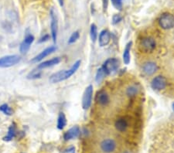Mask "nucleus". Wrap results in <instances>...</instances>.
Returning <instances> with one entry per match:
<instances>
[{
	"label": "nucleus",
	"mask_w": 174,
	"mask_h": 153,
	"mask_svg": "<svg viewBox=\"0 0 174 153\" xmlns=\"http://www.w3.org/2000/svg\"><path fill=\"white\" fill-rule=\"evenodd\" d=\"M48 40H50V36L48 34L44 35L43 36H42L41 38L39 40V43H44V42L48 41Z\"/></svg>",
	"instance_id": "30"
},
{
	"label": "nucleus",
	"mask_w": 174,
	"mask_h": 153,
	"mask_svg": "<svg viewBox=\"0 0 174 153\" xmlns=\"http://www.w3.org/2000/svg\"><path fill=\"white\" fill-rule=\"evenodd\" d=\"M108 5H109V0H103V9H104V11L107 10Z\"/></svg>",
	"instance_id": "31"
},
{
	"label": "nucleus",
	"mask_w": 174,
	"mask_h": 153,
	"mask_svg": "<svg viewBox=\"0 0 174 153\" xmlns=\"http://www.w3.org/2000/svg\"><path fill=\"white\" fill-rule=\"evenodd\" d=\"M56 50H57V47H56L55 46H49V47H47V48H46L45 50H43L42 52H40V54H37L36 57H33V59L30 60V62L31 63L40 62V61H41L42 60L44 59L45 57H46L47 56L51 55V54H53V53H54Z\"/></svg>",
	"instance_id": "11"
},
{
	"label": "nucleus",
	"mask_w": 174,
	"mask_h": 153,
	"mask_svg": "<svg viewBox=\"0 0 174 153\" xmlns=\"http://www.w3.org/2000/svg\"><path fill=\"white\" fill-rule=\"evenodd\" d=\"M21 57L20 56L17 54L13 55H7L4 56L2 57H0V67L1 68H7L11 67L12 66H15L18 63L20 62Z\"/></svg>",
	"instance_id": "3"
},
{
	"label": "nucleus",
	"mask_w": 174,
	"mask_h": 153,
	"mask_svg": "<svg viewBox=\"0 0 174 153\" xmlns=\"http://www.w3.org/2000/svg\"><path fill=\"white\" fill-rule=\"evenodd\" d=\"M62 153H75V148L74 146H70V147L65 149Z\"/></svg>",
	"instance_id": "29"
},
{
	"label": "nucleus",
	"mask_w": 174,
	"mask_h": 153,
	"mask_svg": "<svg viewBox=\"0 0 174 153\" xmlns=\"http://www.w3.org/2000/svg\"><path fill=\"white\" fill-rule=\"evenodd\" d=\"M96 101L100 105L105 106L109 104V101H110V99H109V96L108 95V94L105 91H101L97 94Z\"/></svg>",
	"instance_id": "14"
},
{
	"label": "nucleus",
	"mask_w": 174,
	"mask_h": 153,
	"mask_svg": "<svg viewBox=\"0 0 174 153\" xmlns=\"http://www.w3.org/2000/svg\"><path fill=\"white\" fill-rule=\"evenodd\" d=\"M119 67V60L116 58H109L102 66L106 75H110L115 73Z\"/></svg>",
	"instance_id": "4"
},
{
	"label": "nucleus",
	"mask_w": 174,
	"mask_h": 153,
	"mask_svg": "<svg viewBox=\"0 0 174 153\" xmlns=\"http://www.w3.org/2000/svg\"><path fill=\"white\" fill-rule=\"evenodd\" d=\"M51 16V37H52L53 42L56 43L57 39V33H58V21L57 14L54 12V9H51L50 12Z\"/></svg>",
	"instance_id": "5"
},
{
	"label": "nucleus",
	"mask_w": 174,
	"mask_h": 153,
	"mask_svg": "<svg viewBox=\"0 0 174 153\" xmlns=\"http://www.w3.org/2000/svg\"><path fill=\"white\" fill-rule=\"evenodd\" d=\"M159 24L163 30H171L174 27V15L170 12L162 14L159 19Z\"/></svg>",
	"instance_id": "2"
},
{
	"label": "nucleus",
	"mask_w": 174,
	"mask_h": 153,
	"mask_svg": "<svg viewBox=\"0 0 174 153\" xmlns=\"http://www.w3.org/2000/svg\"><path fill=\"white\" fill-rule=\"evenodd\" d=\"M58 2H59V5L61 6V7H62V6H64V0H58Z\"/></svg>",
	"instance_id": "32"
},
{
	"label": "nucleus",
	"mask_w": 174,
	"mask_h": 153,
	"mask_svg": "<svg viewBox=\"0 0 174 153\" xmlns=\"http://www.w3.org/2000/svg\"><path fill=\"white\" fill-rule=\"evenodd\" d=\"M35 38L31 33H27L26 35L25 38L22 40V43H20V46H19V52L22 54H26L30 50V46H31L32 43L34 41Z\"/></svg>",
	"instance_id": "8"
},
{
	"label": "nucleus",
	"mask_w": 174,
	"mask_h": 153,
	"mask_svg": "<svg viewBox=\"0 0 174 153\" xmlns=\"http://www.w3.org/2000/svg\"><path fill=\"white\" fill-rule=\"evenodd\" d=\"M115 126L118 131H121V132H124L127 129V128H128V122H127V121L125 118L121 117V118H118L116 121Z\"/></svg>",
	"instance_id": "17"
},
{
	"label": "nucleus",
	"mask_w": 174,
	"mask_h": 153,
	"mask_svg": "<svg viewBox=\"0 0 174 153\" xmlns=\"http://www.w3.org/2000/svg\"><path fill=\"white\" fill-rule=\"evenodd\" d=\"M105 76H106V74H105V72H104V69H103L102 67H101V68L98 69V71H97V73H96V76H95V80H96L97 83L98 84L101 83Z\"/></svg>",
	"instance_id": "23"
},
{
	"label": "nucleus",
	"mask_w": 174,
	"mask_h": 153,
	"mask_svg": "<svg viewBox=\"0 0 174 153\" xmlns=\"http://www.w3.org/2000/svg\"><path fill=\"white\" fill-rule=\"evenodd\" d=\"M111 40V33L109 30H104L100 33L99 34V40H98V43L99 46L103 47V46H107Z\"/></svg>",
	"instance_id": "13"
},
{
	"label": "nucleus",
	"mask_w": 174,
	"mask_h": 153,
	"mask_svg": "<svg viewBox=\"0 0 174 153\" xmlns=\"http://www.w3.org/2000/svg\"><path fill=\"white\" fill-rule=\"evenodd\" d=\"M90 36H91V41L94 43L98 37V29L95 24H91V30H90Z\"/></svg>",
	"instance_id": "24"
},
{
	"label": "nucleus",
	"mask_w": 174,
	"mask_h": 153,
	"mask_svg": "<svg viewBox=\"0 0 174 153\" xmlns=\"http://www.w3.org/2000/svg\"><path fill=\"white\" fill-rule=\"evenodd\" d=\"M151 86L152 89L156 91H161V90L165 89L167 86V80L163 76H157L152 79L151 82Z\"/></svg>",
	"instance_id": "9"
},
{
	"label": "nucleus",
	"mask_w": 174,
	"mask_h": 153,
	"mask_svg": "<svg viewBox=\"0 0 174 153\" xmlns=\"http://www.w3.org/2000/svg\"><path fill=\"white\" fill-rule=\"evenodd\" d=\"M41 74H42L41 70H40V69H38L37 67H36V69L31 70V71L27 74V78L30 79V80H35V79L40 78V77H41Z\"/></svg>",
	"instance_id": "21"
},
{
	"label": "nucleus",
	"mask_w": 174,
	"mask_h": 153,
	"mask_svg": "<svg viewBox=\"0 0 174 153\" xmlns=\"http://www.w3.org/2000/svg\"><path fill=\"white\" fill-rule=\"evenodd\" d=\"M92 97H93V86L90 84L85 89L84 92L83 98H82V108L85 110L91 107V102H92Z\"/></svg>",
	"instance_id": "6"
},
{
	"label": "nucleus",
	"mask_w": 174,
	"mask_h": 153,
	"mask_svg": "<svg viewBox=\"0 0 174 153\" xmlns=\"http://www.w3.org/2000/svg\"><path fill=\"white\" fill-rule=\"evenodd\" d=\"M67 125V118L66 116L63 112H60L57 118V128L60 130H63L64 128V127Z\"/></svg>",
	"instance_id": "20"
},
{
	"label": "nucleus",
	"mask_w": 174,
	"mask_h": 153,
	"mask_svg": "<svg viewBox=\"0 0 174 153\" xmlns=\"http://www.w3.org/2000/svg\"><path fill=\"white\" fill-rule=\"evenodd\" d=\"M101 151L104 153H112L115 152L117 147L116 141L112 138H106L101 142L100 145Z\"/></svg>",
	"instance_id": "7"
},
{
	"label": "nucleus",
	"mask_w": 174,
	"mask_h": 153,
	"mask_svg": "<svg viewBox=\"0 0 174 153\" xmlns=\"http://www.w3.org/2000/svg\"><path fill=\"white\" fill-rule=\"evenodd\" d=\"M132 44H133L132 42H129V43H127L125 50H124L123 56L122 57H123V61L125 63V64H128L130 63V51H131Z\"/></svg>",
	"instance_id": "19"
},
{
	"label": "nucleus",
	"mask_w": 174,
	"mask_h": 153,
	"mask_svg": "<svg viewBox=\"0 0 174 153\" xmlns=\"http://www.w3.org/2000/svg\"><path fill=\"white\" fill-rule=\"evenodd\" d=\"M0 112H2L4 115L11 116L13 114V111L11 108V107H9V104H3L0 106Z\"/></svg>",
	"instance_id": "22"
},
{
	"label": "nucleus",
	"mask_w": 174,
	"mask_h": 153,
	"mask_svg": "<svg viewBox=\"0 0 174 153\" xmlns=\"http://www.w3.org/2000/svg\"><path fill=\"white\" fill-rule=\"evenodd\" d=\"M158 67L154 62H147L143 65V72L146 75H152L157 70Z\"/></svg>",
	"instance_id": "16"
},
{
	"label": "nucleus",
	"mask_w": 174,
	"mask_h": 153,
	"mask_svg": "<svg viewBox=\"0 0 174 153\" xmlns=\"http://www.w3.org/2000/svg\"><path fill=\"white\" fill-rule=\"evenodd\" d=\"M112 2L113 6L117 9L121 10L122 8V0H112Z\"/></svg>",
	"instance_id": "27"
},
{
	"label": "nucleus",
	"mask_w": 174,
	"mask_h": 153,
	"mask_svg": "<svg viewBox=\"0 0 174 153\" xmlns=\"http://www.w3.org/2000/svg\"><path fill=\"white\" fill-rule=\"evenodd\" d=\"M80 133V128L77 125L75 126L72 127L71 128L67 131L65 132V134L64 135V138L65 141H69V140L71 139H75V138H77L79 136Z\"/></svg>",
	"instance_id": "12"
},
{
	"label": "nucleus",
	"mask_w": 174,
	"mask_h": 153,
	"mask_svg": "<svg viewBox=\"0 0 174 153\" xmlns=\"http://www.w3.org/2000/svg\"><path fill=\"white\" fill-rule=\"evenodd\" d=\"M173 111H174V104H173Z\"/></svg>",
	"instance_id": "34"
},
{
	"label": "nucleus",
	"mask_w": 174,
	"mask_h": 153,
	"mask_svg": "<svg viewBox=\"0 0 174 153\" xmlns=\"http://www.w3.org/2000/svg\"><path fill=\"white\" fill-rule=\"evenodd\" d=\"M138 89L137 88V87H135V85H132L129 86L126 90V94L129 97H134L138 93Z\"/></svg>",
	"instance_id": "25"
},
{
	"label": "nucleus",
	"mask_w": 174,
	"mask_h": 153,
	"mask_svg": "<svg viewBox=\"0 0 174 153\" xmlns=\"http://www.w3.org/2000/svg\"><path fill=\"white\" fill-rule=\"evenodd\" d=\"M60 62V57H54L53 59L43 61V63L40 64L37 66V68L40 70H43L45 68H48V67H51L53 66H55Z\"/></svg>",
	"instance_id": "15"
},
{
	"label": "nucleus",
	"mask_w": 174,
	"mask_h": 153,
	"mask_svg": "<svg viewBox=\"0 0 174 153\" xmlns=\"http://www.w3.org/2000/svg\"><path fill=\"white\" fill-rule=\"evenodd\" d=\"M79 37H80V33H79V32L78 31L74 32V33L71 34V36H70V38H69L68 43L69 44H72V43H75V42L78 40Z\"/></svg>",
	"instance_id": "26"
},
{
	"label": "nucleus",
	"mask_w": 174,
	"mask_h": 153,
	"mask_svg": "<svg viewBox=\"0 0 174 153\" xmlns=\"http://www.w3.org/2000/svg\"><path fill=\"white\" fill-rule=\"evenodd\" d=\"M16 134H17V127H16L15 124L12 123V125L9 126L7 135L3 138V141H11V140H12V138H14V137L16 136Z\"/></svg>",
	"instance_id": "18"
},
{
	"label": "nucleus",
	"mask_w": 174,
	"mask_h": 153,
	"mask_svg": "<svg viewBox=\"0 0 174 153\" xmlns=\"http://www.w3.org/2000/svg\"><path fill=\"white\" fill-rule=\"evenodd\" d=\"M80 63H81L80 60H77L73 64V66H72L69 70H60V71L53 74L50 77L49 81L52 84H57L70 78V77L73 74H75V72L78 70L79 67H80Z\"/></svg>",
	"instance_id": "1"
},
{
	"label": "nucleus",
	"mask_w": 174,
	"mask_h": 153,
	"mask_svg": "<svg viewBox=\"0 0 174 153\" xmlns=\"http://www.w3.org/2000/svg\"><path fill=\"white\" fill-rule=\"evenodd\" d=\"M122 19V17H121L119 14H115V15H114L113 17H112V22H113V24H117Z\"/></svg>",
	"instance_id": "28"
},
{
	"label": "nucleus",
	"mask_w": 174,
	"mask_h": 153,
	"mask_svg": "<svg viewBox=\"0 0 174 153\" xmlns=\"http://www.w3.org/2000/svg\"><path fill=\"white\" fill-rule=\"evenodd\" d=\"M123 153H130V152H128V151H125V152H124Z\"/></svg>",
	"instance_id": "33"
},
{
	"label": "nucleus",
	"mask_w": 174,
	"mask_h": 153,
	"mask_svg": "<svg viewBox=\"0 0 174 153\" xmlns=\"http://www.w3.org/2000/svg\"><path fill=\"white\" fill-rule=\"evenodd\" d=\"M140 47L146 52L152 51L156 47V41L151 37L143 38L140 41Z\"/></svg>",
	"instance_id": "10"
}]
</instances>
